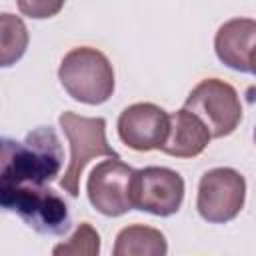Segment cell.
Listing matches in <instances>:
<instances>
[{
  "mask_svg": "<svg viewBox=\"0 0 256 256\" xmlns=\"http://www.w3.org/2000/svg\"><path fill=\"white\" fill-rule=\"evenodd\" d=\"M184 108L204 122L212 138L230 136L242 122L238 92L232 84L220 78H206L198 82L190 90Z\"/></svg>",
  "mask_w": 256,
  "mask_h": 256,
  "instance_id": "obj_4",
  "label": "cell"
},
{
  "mask_svg": "<svg viewBox=\"0 0 256 256\" xmlns=\"http://www.w3.org/2000/svg\"><path fill=\"white\" fill-rule=\"evenodd\" d=\"M246 180L234 168H212L198 182L196 210L210 224H226L244 208Z\"/></svg>",
  "mask_w": 256,
  "mask_h": 256,
  "instance_id": "obj_6",
  "label": "cell"
},
{
  "mask_svg": "<svg viewBox=\"0 0 256 256\" xmlns=\"http://www.w3.org/2000/svg\"><path fill=\"white\" fill-rule=\"evenodd\" d=\"M212 136L204 122L190 110L182 108L168 114V134L160 150L174 158H194L204 152Z\"/></svg>",
  "mask_w": 256,
  "mask_h": 256,
  "instance_id": "obj_11",
  "label": "cell"
},
{
  "mask_svg": "<svg viewBox=\"0 0 256 256\" xmlns=\"http://www.w3.org/2000/svg\"><path fill=\"white\" fill-rule=\"evenodd\" d=\"M60 128L64 130L70 144V162L60 178V188L68 192V196L76 198L80 194V176L86 164L94 158H120V154L106 140V120L96 116H80L76 112H62Z\"/></svg>",
  "mask_w": 256,
  "mask_h": 256,
  "instance_id": "obj_3",
  "label": "cell"
},
{
  "mask_svg": "<svg viewBox=\"0 0 256 256\" xmlns=\"http://www.w3.org/2000/svg\"><path fill=\"white\" fill-rule=\"evenodd\" d=\"M184 200L182 176L164 166H146L134 170L132 176V204L136 210L166 218L180 210Z\"/></svg>",
  "mask_w": 256,
  "mask_h": 256,
  "instance_id": "obj_7",
  "label": "cell"
},
{
  "mask_svg": "<svg viewBox=\"0 0 256 256\" xmlns=\"http://www.w3.org/2000/svg\"><path fill=\"white\" fill-rule=\"evenodd\" d=\"M116 126L128 148L136 152L160 150L168 134V112L152 102H136L120 112Z\"/></svg>",
  "mask_w": 256,
  "mask_h": 256,
  "instance_id": "obj_9",
  "label": "cell"
},
{
  "mask_svg": "<svg viewBox=\"0 0 256 256\" xmlns=\"http://www.w3.org/2000/svg\"><path fill=\"white\" fill-rule=\"evenodd\" d=\"M66 0H16L18 10L34 20H44L56 16L64 8Z\"/></svg>",
  "mask_w": 256,
  "mask_h": 256,
  "instance_id": "obj_15",
  "label": "cell"
},
{
  "mask_svg": "<svg viewBox=\"0 0 256 256\" xmlns=\"http://www.w3.org/2000/svg\"><path fill=\"white\" fill-rule=\"evenodd\" d=\"M132 176L134 168L120 158H110L96 164L88 176L86 192L94 210L116 218L134 208L132 204Z\"/></svg>",
  "mask_w": 256,
  "mask_h": 256,
  "instance_id": "obj_8",
  "label": "cell"
},
{
  "mask_svg": "<svg viewBox=\"0 0 256 256\" xmlns=\"http://www.w3.org/2000/svg\"><path fill=\"white\" fill-rule=\"evenodd\" d=\"M58 80L78 102L98 106L114 94V68L106 54L90 46L72 48L60 62Z\"/></svg>",
  "mask_w": 256,
  "mask_h": 256,
  "instance_id": "obj_2",
  "label": "cell"
},
{
  "mask_svg": "<svg viewBox=\"0 0 256 256\" xmlns=\"http://www.w3.org/2000/svg\"><path fill=\"white\" fill-rule=\"evenodd\" d=\"M168 252L166 238L160 230L144 224H132L118 232L114 256H164Z\"/></svg>",
  "mask_w": 256,
  "mask_h": 256,
  "instance_id": "obj_12",
  "label": "cell"
},
{
  "mask_svg": "<svg viewBox=\"0 0 256 256\" xmlns=\"http://www.w3.org/2000/svg\"><path fill=\"white\" fill-rule=\"evenodd\" d=\"M62 162V144L50 126L32 130L24 142L0 136V208L18 188L56 180Z\"/></svg>",
  "mask_w": 256,
  "mask_h": 256,
  "instance_id": "obj_1",
  "label": "cell"
},
{
  "mask_svg": "<svg viewBox=\"0 0 256 256\" xmlns=\"http://www.w3.org/2000/svg\"><path fill=\"white\" fill-rule=\"evenodd\" d=\"M54 256H98L100 254V236L92 224H78L76 232L62 244L52 248Z\"/></svg>",
  "mask_w": 256,
  "mask_h": 256,
  "instance_id": "obj_14",
  "label": "cell"
},
{
  "mask_svg": "<svg viewBox=\"0 0 256 256\" xmlns=\"http://www.w3.org/2000/svg\"><path fill=\"white\" fill-rule=\"evenodd\" d=\"M30 34L24 20L16 14H0V68L14 66L28 48Z\"/></svg>",
  "mask_w": 256,
  "mask_h": 256,
  "instance_id": "obj_13",
  "label": "cell"
},
{
  "mask_svg": "<svg viewBox=\"0 0 256 256\" xmlns=\"http://www.w3.org/2000/svg\"><path fill=\"white\" fill-rule=\"evenodd\" d=\"M2 210L18 214L38 234L62 236L72 226L68 204L50 186H22L4 202Z\"/></svg>",
  "mask_w": 256,
  "mask_h": 256,
  "instance_id": "obj_5",
  "label": "cell"
},
{
  "mask_svg": "<svg viewBox=\"0 0 256 256\" xmlns=\"http://www.w3.org/2000/svg\"><path fill=\"white\" fill-rule=\"evenodd\" d=\"M254 36H256V22L252 18H232L224 22L214 38V50L218 60L232 70L252 74Z\"/></svg>",
  "mask_w": 256,
  "mask_h": 256,
  "instance_id": "obj_10",
  "label": "cell"
}]
</instances>
